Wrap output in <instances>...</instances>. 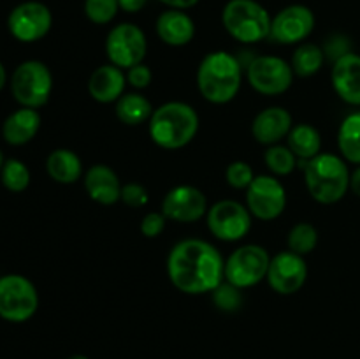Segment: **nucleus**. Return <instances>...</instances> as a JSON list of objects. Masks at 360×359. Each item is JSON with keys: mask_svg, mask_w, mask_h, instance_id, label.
Returning <instances> with one entry per match:
<instances>
[{"mask_svg": "<svg viewBox=\"0 0 360 359\" xmlns=\"http://www.w3.org/2000/svg\"><path fill=\"white\" fill-rule=\"evenodd\" d=\"M287 146L294 151L304 168L306 162L322 153V136L311 123H297L288 132Z\"/></svg>", "mask_w": 360, "mask_h": 359, "instance_id": "nucleus-24", "label": "nucleus"}, {"mask_svg": "<svg viewBox=\"0 0 360 359\" xmlns=\"http://www.w3.org/2000/svg\"><path fill=\"white\" fill-rule=\"evenodd\" d=\"M323 62H326V53H323V49L319 44L302 42V44H299L295 48L290 60V65L295 76L311 77L322 69Z\"/></svg>", "mask_w": 360, "mask_h": 359, "instance_id": "nucleus-27", "label": "nucleus"}, {"mask_svg": "<svg viewBox=\"0 0 360 359\" xmlns=\"http://www.w3.org/2000/svg\"><path fill=\"white\" fill-rule=\"evenodd\" d=\"M120 9L125 11V13L134 14L139 13V11L144 9V6L148 4V0H118Z\"/></svg>", "mask_w": 360, "mask_h": 359, "instance_id": "nucleus-38", "label": "nucleus"}, {"mask_svg": "<svg viewBox=\"0 0 360 359\" xmlns=\"http://www.w3.org/2000/svg\"><path fill=\"white\" fill-rule=\"evenodd\" d=\"M153 106L148 101L144 95L137 94V92H129L123 94L122 97L116 101V118L129 127H137L141 123L150 122L151 115H153Z\"/></svg>", "mask_w": 360, "mask_h": 359, "instance_id": "nucleus-25", "label": "nucleus"}, {"mask_svg": "<svg viewBox=\"0 0 360 359\" xmlns=\"http://www.w3.org/2000/svg\"><path fill=\"white\" fill-rule=\"evenodd\" d=\"M67 359H88L86 355H83V354H74V355H70V358H67Z\"/></svg>", "mask_w": 360, "mask_h": 359, "instance_id": "nucleus-42", "label": "nucleus"}, {"mask_svg": "<svg viewBox=\"0 0 360 359\" xmlns=\"http://www.w3.org/2000/svg\"><path fill=\"white\" fill-rule=\"evenodd\" d=\"M211 298H213L214 306H217L220 312L225 313L238 312L243 306V301H245V298H243V289L229 284L227 280L221 282V284L211 292Z\"/></svg>", "mask_w": 360, "mask_h": 359, "instance_id": "nucleus-31", "label": "nucleus"}, {"mask_svg": "<svg viewBox=\"0 0 360 359\" xmlns=\"http://www.w3.org/2000/svg\"><path fill=\"white\" fill-rule=\"evenodd\" d=\"M225 259L213 243L199 238L178 241L167 256V275L179 292L200 296L225 280Z\"/></svg>", "mask_w": 360, "mask_h": 359, "instance_id": "nucleus-1", "label": "nucleus"}, {"mask_svg": "<svg viewBox=\"0 0 360 359\" xmlns=\"http://www.w3.org/2000/svg\"><path fill=\"white\" fill-rule=\"evenodd\" d=\"M308 273V264L304 257L285 250L271 257L266 280L276 294L292 296L304 287Z\"/></svg>", "mask_w": 360, "mask_h": 359, "instance_id": "nucleus-15", "label": "nucleus"}, {"mask_svg": "<svg viewBox=\"0 0 360 359\" xmlns=\"http://www.w3.org/2000/svg\"><path fill=\"white\" fill-rule=\"evenodd\" d=\"M4 162H6V158H4V153H2V150H0V171H2V165H4Z\"/></svg>", "mask_w": 360, "mask_h": 359, "instance_id": "nucleus-43", "label": "nucleus"}, {"mask_svg": "<svg viewBox=\"0 0 360 359\" xmlns=\"http://www.w3.org/2000/svg\"><path fill=\"white\" fill-rule=\"evenodd\" d=\"M122 201L129 208H144L150 203V194H148L146 187L141 183L129 182L122 189Z\"/></svg>", "mask_w": 360, "mask_h": 359, "instance_id": "nucleus-34", "label": "nucleus"}, {"mask_svg": "<svg viewBox=\"0 0 360 359\" xmlns=\"http://www.w3.org/2000/svg\"><path fill=\"white\" fill-rule=\"evenodd\" d=\"M269 11L257 0H229L221 11V25L241 44H257L269 39Z\"/></svg>", "mask_w": 360, "mask_h": 359, "instance_id": "nucleus-5", "label": "nucleus"}, {"mask_svg": "<svg viewBox=\"0 0 360 359\" xmlns=\"http://www.w3.org/2000/svg\"><path fill=\"white\" fill-rule=\"evenodd\" d=\"M252 218L246 204L232 199H221L210 206L206 213V224L214 238L220 241L234 243L252 231Z\"/></svg>", "mask_w": 360, "mask_h": 359, "instance_id": "nucleus-11", "label": "nucleus"}, {"mask_svg": "<svg viewBox=\"0 0 360 359\" xmlns=\"http://www.w3.org/2000/svg\"><path fill=\"white\" fill-rule=\"evenodd\" d=\"M41 113L32 108H20L2 123V137L11 146H23L37 136L41 129Z\"/></svg>", "mask_w": 360, "mask_h": 359, "instance_id": "nucleus-22", "label": "nucleus"}, {"mask_svg": "<svg viewBox=\"0 0 360 359\" xmlns=\"http://www.w3.org/2000/svg\"><path fill=\"white\" fill-rule=\"evenodd\" d=\"M165 224H167V217L162 211H150L141 220V232L146 238H158L164 232Z\"/></svg>", "mask_w": 360, "mask_h": 359, "instance_id": "nucleus-35", "label": "nucleus"}, {"mask_svg": "<svg viewBox=\"0 0 360 359\" xmlns=\"http://www.w3.org/2000/svg\"><path fill=\"white\" fill-rule=\"evenodd\" d=\"M250 87L260 95H281L290 90L294 83V70L287 60L274 55L253 56L245 69Z\"/></svg>", "mask_w": 360, "mask_h": 359, "instance_id": "nucleus-9", "label": "nucleus"}, {"mask_svg": "<svg viewBox=\"0 0 360 359\" xmlns=\"http://www.w3.org/2000/svg\"><path fill=\"white\" fill-rule=\"evenodd\" d=\"M53 27V14L46 4L27 0L14 7L7 16L9 34L20 42H37L49 34Z\"/></svg>", "mask_w": 360, "mask_h": 359, "instance_id": "nucleus-12", "label": "nucleus"}, {"mask_svg": "<svg viewBox=\"0 0 360 359\" xmlns=\"http://www.w3.org/2000/svg\"><path fill=\"white\" fill-rule=\"evenodd\" d=\"M104 48L109 63L127 70L143 63L148 51L146 34L134 23H118L109 30Z\"/></svg>", "mask_w": 360, "mask_h": 359, "instance_id": "nucleus-10", "label": "nucleus"}, {"mask_svg": "<svg viewBox=\"0 0 360 359\" xmlns=\"http://www.w3.org/2000/svg\"><path fill=\"white\" fill-rule=\"evenodd\" d=\"M11 94L21 108L39 109L48 104L53 92V74L41 60H25L11 76Z\"/></svg>", "mask_w": 360, "mask_h": 359, "instance_id": "nucleus-6", "label": "nucleus"}, {"mask_svg": "<svg viewBox=\"0 0 360 359\" xmlns=\"http://www.w3.org/2000/svg\"><path fill=\"white\" fill-rule=\"evenodd\" d=\"M225 178H227V183L232 189L246 190L255 180V172H253L252 165L248 162L234 160L225 169Z\"/></svg>", "mask_w": 360, "mask_h": 359, "instance_id": "nucleus-33", "label": "nucleus"}, {"mask_svg": "<svg viewBox=\"0 0 360 359\" xmlns=\"http://www.w3.org/2000/svg\"><path fill=\"white\" fill-rule=\"evenodd\" d=\"M84 190L90 196L91 201L104 206L122 201V182L115 169H111L105 164H94L86 169L83 176Z\"/></svg>", "mask_w": 360, "mask_h": 359, "instance_id": "nucleus-18", "label": "nucleus"}, {"mask_svg": "<svg viewBox=\"0 0 360 359\" xmlns=\"http://www.w3.org/2000/svg\"><path fill=\"white\" fill-rule=\"evenodd\" d=\"M330 81L341 101L350 106H360V55L352 51L338 58L333 63Z\"/></svg>", "mask_w": 360, "mask_h": 359, "instance_id": "nucleus-19", "label": "nucleus"}, {"mask_svg": "<svg viewBox=\"0 0 360 359\" xmlns=\"http://www.w3.org/2000/svg\"><path fill=\"white\" fill-rule=\"evenodd\" d=\"M125 70L112 63H104V65L97 67L88 80V92H90L91 99L101 104H111V102L118 101L125 94Z\"/></svg>", "mask_w": 360, "mask_h": 359, "instance_id": "nucleus-21", "label": "nucleus"}, {"mask_svg": "<svg viewBox=\"0 0 360 359\" xmlns=\"http://www.w3.org/2000/svg\"><path fill=\"white\" fill-rule=\"evenodd\" d=\"M243 69L238 55L218 49L207 53L197 69V87L211 104H229L238 97L243 84Z\"/></svg>", "mask_w": 360, "mask_h": 359, "instance_id": "nucleus-2", "label": "nucleus"}, {"mask_svg": "<svg viewBox=\"0 0 360 359\" xmlns=\"http://www.w3.org/2000/svg\"><path fill=\"white\" fill-rule=\"evenodd\" d=\"M155 30L164 44L181 48L190 44L195 37V21L186 11L167 9L157 18Z\"/></svg>", "mask_w": 360, "mask_h": 359, "instance_id": "nucleus-20", "label": "nucleus"}, {"mask_svg": "<svg viewBox=\"0 0 360 359\" xmlns=\"http://www.w3.org/2000/svg\"><path fill=\"white\" fill-rule=\"evenodd\" d=\"M315 30V14L308 6L290 4L271 20L269 39L278 44H302Z\"/></svg>", "mask_w": 360, "mask_h": 359, "instance_id": "nucleus-14", "label": "nucleus"}, {"mask_svg": "<svg viewBox=\"0 0 360 359\" xmlns=\"http://www.w3.org/2000/svg\"><path fill=\"white\" fill-rule=\"evenodd\" d=\"M46 171L53 182L72 185L83 176V162L76 151L69 148H56L46 158Z\"/></svg>", "mask_w": 360, "mask_h": 359, "instance_id": "nucleus-23", "label": "nucleus"}, {"mask_svg": "<svg viewBox=\"0 0 360 359\" xmlns=\"http://www.w3.org/2000/svg\"><path fill=\"white\" fill-rule=\"evenodd\" d=\"M125 74L127 83L136 88V90H144V88L150 87L151 80H153V73H151V69L144 62L127 69Z\"/></svg>", "mask_w": 360, "mask_h": 359, "instance_id": "nucleus-37", "label": "nucleus"}, {"mask_svg": "<svg viewBox=\"0 0 360 359\" xmlns=\"http://www.w3.org/2000/svg\"><path fill=\"white\" fill-rule=\"evenodd\" d=\"M316 245H319V231L309 222H299L288 231L287 246L290 252L304 257L311 253Z\"/></svg>", "mask_w": 360, "mask_h": 359, "instance_id": "nucleus-28", "label": "nucleus"}, {"mask_svg": "<svg viewBox=\"0 0 360 359\" xmlns=\"http://www.w3.org/2000/svg\"><path fill=\"white\" fill-rule=\"evenodd\" d=\"M292 127H294V122L288 109L271 106V108L262 109L253 118L252 134L257 143L264 146H273V144H280V141L288 136Z\"/></svg>", "mask_w": 360, "mask_h": 359, "instance_id": "nucleus-17", "label": "nucleus"}, {"mask_svg": "<svg viewBox=\"0 0 360 359\" xmlns=\"http://www.w3.org/2000/svg\"><path fill=\"white\" fill-rule=\"evenodd\" d=\"M39 308V292L30 278L20 273L0 277V317L7 322L30 320Z\"/></svg>", "mask_w": 360, "mask_h": 359, "instance_id": "nucleus-7", "label": "nucleus"}, {"mask_svg": "<svg viewBox=\"0 0 360 359\" xmlns=\"http://www.w3.org/2000/svg\"><path fill=\"white\" fill-rule=\"evenodd\" d=\"M350 190L355 196L360 197V165H357L355 171L350 175Z\"/></svg>", "mask_w": 360, "mask_h": 359, "instance_id": "nucleus-40", "label": "nucleus"}, {"mask_svg": "<svg viewBox=\"0 0 360 359\" xmlns=\"http://www.w3.org/2000/svg\"><path fill=\"white\" fill-rule=\"evenodd\" d=\"M304 183L309 196L320 204H336L350 190V169L340 155L320 153L306 162Z\"/></svg>", "mask_w": 360, "mask_h": 359, "instance_id": "nucleus-4", "label": "nucleus"}, {"mask_svg": "<svg viewBox=\"0 0 360 359\" xmlns=\"http://www.w3.org/2000/svg\"><path fill=\"white\" fill-rule=\"evenodd\" d=\"M338 148L347 162L360 165V111L345 116L338 129Z\"/></svg>", "mask_w": 360, "mask_h": 359, "instance_id": "nucleus-26", "label": "nucleus"}, {"mask_svg": "<svg viewBox=\"0 0 360 359\" xmlns=\"http://www.w3.org/2000/svg\"><path fill=\"white\" fill-rule=\"evenodd\" d=\"M6 83H7V70H6V67H4V63L0 62V92L4 90Z\"/></svg>", "mask_w": 360, "mask_h": 359, "instance_id": "nucleus-41", "label": "nucleus"}, {"mask_svg": "<svg viewBox=\"0 0 360 359\" xmlns=\"http://www.w3.org/2000/svg\"><path fill=\"white\" fill-rule=\"evenodd\" d=\"M84 14L95 25H108L120 11L118 0H84Z\"/></svg>", "mask_w": 360, "mask_h": 359, "instance_id": "nucleus-32", "label": "nucleus"}, {"mask_svg": "<svg viewBox=\"0 0 360 359\" xmlns=\"http://www.w3.org/2000/svg\"><path fill=\"white\" fill-rule=\"evenodd\" d=\"M207 210L206 196L193 185L172 187L162 199V213L172 222L192 224L206 217Z\"/></svg>", "mask_w": 360, "mask_h": 359, "instance_id": "nucleus-16", "label": "nucleus"}, {"mask_svg": "<svg viewBox=\"0 0 360 359\" xmlns=\"http://www.w3.org/2000/svg\"><path fill=\"white\" fill-rule=\"evenodd\" d=\"M322 49H323V53H326L327 58L333 60V63H334L338 58H341V56L352 53V42H350V39L345 37V35L336 34V35H333V37L327 39L326 46H323Z\"/></svg>", "mask_w": 360, "mask_h": 359, "instance_id": "nucleus-36", "label": "nucleus"}, {"mask_svg": "<svg viewBox=\"0 0 360 359\" xmlns=\"http://www.w3.org/2000/svg\"><path fill=\"white\" fill-rule=\"evenodd\" d=\"M158 2L164 4L167 9L186 11V9H192V7H195L200 0H158Z\"/></svg>", "mask_w": 360, "mask_h": 359, "instance_id": "nucleus-39", "label": "nucleus"}, {"mask_svg": "<svg viewBox=\"0 0 360 359\" xmlns=\"http://www.w3.org/2000/svg\"><path fill=\"white\" fill-rule=\"evenodd\" d=\"M271 256L264 246L250 243L236 248L225 259L224 277L229 284L239 289L255 287L267 277Z\"/></svg>", "mask_w": 360, "mask_h": 359, "instance_id": "nucleus-8", "label": "nucleus"}, {"mask_svg": "<svg viewBox=\"0 0 360 359\" xmlns=\"http://www.w3.org/2000/svg\"><path fill=\"white\" fill-rule=\"evenodd\" d=\"M199 123V115L192 106L171 101L155 108L148 122V132L157 146L164 150H179L195 139Z\"/></svg>", "mask_w": 360, "mask_h": 359, "instance_id": "nucleus-3", "label": "nucleus"}, {"mask_svg": "<svg viewBox=\"0 0 360 359\" xmlns=\"http://www.w3.org/2000/svg\"><path fill=\"white\" fill-rule=\"evenodd\" d=\"M30 169L20 158H7L0 171V182L9 192L20 194L30 185Z\"/></svg>", "mask_w": 360, "mask_h": 359, "instance_id": "nucleus-29", "label": "nucleus"}, {"mask_svg": "<svg viewBox=\"0 0 360 359\" xmlns=\"http://www.w3.org/2000/svg\"><path fill=\"white\" fill-rule=\"evenodd\" d=\"M264 162L274 176H288L297 168L299 158L287 144H273V146H267Z\"/></svg>", "mask_w": 360, "mask_h": 359, "instance_id": "nucleus-30", "label": "nucleus"}, {"mask_svg": "<svg viewBox=\"0 0 360 359\" xmlns=\"http://www.w3.org/2000/svg\"><path fill=\"white\" fill-rule=\"evenodd\" d=\"M246 208L253 218L269 222L280 217L287 208V190L271 175H259L246 189Z\"/></svg>", "mask_w": 360, "mask_h": 359, "instance_id": "nucleus-13", "label": "nucleus"}]
</instances>
